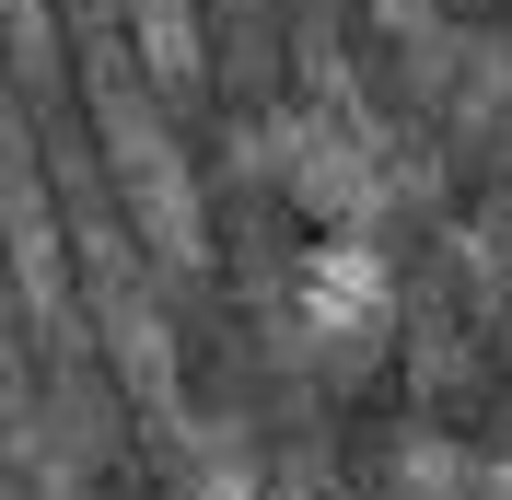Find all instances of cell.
<instances>
[{"instance_id":"6da1fadb","label":"cell","mask_w":512,"mask_h":500,"mask_svg":"<svg viewBox=\"0 0 512 500\" xmlns=\"http://www.w3.org/2000/svg\"><path fill=\"white\" fill-rule=\"evenodd\" d=\"M117 47L140 59V82L163 105L210 94V24H198V0H117Z\"/></svg>"}]
</instances>
